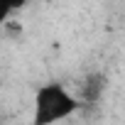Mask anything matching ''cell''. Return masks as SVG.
<instances>
[{"label":"cell","instance_id":"1","mask_svg":"<svg viewBox=\"0 0 125 125\" xmlns=\"http://www.w3.org/2000/svg\"><path fill=\"white\" fill-rule=\"evenodd\" d=\"M83 108L81 98L64 83L49 81L34 91L32 98V125H56L76 115Z\"/></svg>","mask_w":125,"mask_h":125},{"label":"cell","instance_id":"2","mask_svg":"<svg viewBox=\"0 0 125 125\" xmlns=\"http://www.w3.org/2000/svg\"><path fill=\"white\" fill-rule=\"evenodd\" d=\"M105 88H108V79H105V74H101V71H91V74L83 76V81H81L76 96L81 98L83 105H93V103H98V101L105 96Z\"/></svg>","mask_w":125,"mask_h":125},{"label":"cell","instance_id":"3","mask_svg":"<svg viewBox=\"0 0 125 125\" xmlns=\"http://www.w3.org/2000/svg\"><path fill=\"white\" fill-rule=\"evenodd\" d=\"M30 5V0H0V22H8L10 15L25 10Z\"/></svg>","mask_w":125,"mask_h":125}]
</instances>
